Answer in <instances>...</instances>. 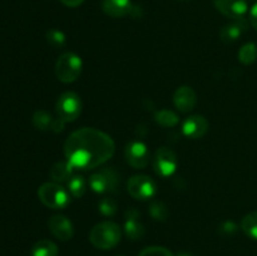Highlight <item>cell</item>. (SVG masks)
Segmentation results:
<instances>
[{"mask_svg": "<svg viewBox=\"0 0 257 256\" xmlns=\"http://www.w3.org/2000/svg\"><path fill=\"white\" fill-rule=\"evenodd\" d=\"M257 59V45L255 43H247L242 45L238 52V60L242 64L250 65Z\"/></svg>", "mask_w": 257, "mask_h": 256, "instance_id": "cell-22", "label": "cell"}, {"mask_svg": "<svg viewBox=\"0 0 257 256\" xmlns=\"http://www.w3.org/2000/svg\"><path fill=\"white\" fill-rule=\"evenodd\" d=\"M250 24L257 30V3L250 10Z\"/></svg>", "mask_w": 257, "mask_h": 256, "instance_id": "cell-29", "label": "cell"}, {"mask_svg": "<svg viewBox=\"0 0 257 256\" xmlns=\"http://www.w3.org/2000/svg\"><path fill=\"white\" fill-rule=\"evenodd\" d=\"M32 256H58V246L50 240H39L33 246Z\"/></svg>", "mask_w": 257, "mask_h": 256, "instance_id": "cell-18", "label": "cell"}, {"mask_svg": "<svg viewBox=\"0 0 257 256\" xmlns=\"http://www.w3.org/2000/svg\"><path fill=\"white\" fill-rule=\"evenodd\" d=\"M140 212L135 208L125 211L124 232L131 240H141L145 236V227L140 221Z\"/></svg>", "mask_w": 257, "mask_h": 256, "instance_id": "cell-14", "label": "cell"}, {"mask_svg": "<svg viewBox=\"0 0 257 256\" xmlns=\"http://www.w3.org/2000/svg\"><path fill=\"white\" fill-rule=\"evenodd\" d=\"M83 62L75 53L67 52L58 58L55 63V75L63 83H73L82 73Z\"/></svg>", "mask_w": 257, "mask_h": 256, "instance_id": "cell-4", "label": "cell"}, {"mask_svg": "<svg viewBox=\"0 0 257 256\" xmlns=\"http://www.w3.org/2000/svg\"><path fill=\"white\" fill-rule=\"evenodd\" d=\"M138 256H173V253L166 247L161 246H150V247L143 248Z\"/></svg>", "mask_w": 257, "mask_h": 256, "instance_id": "cell-27", "label": "cell"}, {"mask_svg": "<svg viewBox=\"0 0 257 256\" xmlns=\"http://www.w3.org/2000/svg\"><path fill=\"white\" fill-rule=\"evenodd\" d=\"M177 256H192V255H191V253H188V252H183V251H182V252H178Z\"/></svg>", "mask_w": 257, "mask_h": 256, "instance_id": "cell-31", "label": "cell"}, {"mask_svg": "<svg viewBox=\"0 0 257 256\" xmlns=\"http://www.w3.org/2000/svg\"><path fill=\"white\" fill-rule=\"evenodd\" d=\"M127 190L136 200L147 201L155 197L157 193V185L150 176L136 175L128 180Z\"/></svg>", "mask_w": 257, "mask_h": 256, "instance_id": "cell-6", "label": "cell"}, {"mask_svg": "<svg viewBox=\"0 0 257 256\" xmlns=\"http://www.w3.org/2000/svg\"><path fill=\"white\" fill-rule=\"evenodd\" d=\"M53 123H54V119H53L52 114H50L48 110L39 109L33 114V124L37 130L39 131H52Z\"/></svg>", "mask_w": 257, "mask_h": 256, "instance_id": "cell-19", "label": "cell"}, {"mask_svg": "<svg viewBox=\"0 0 257 256\" xmlns=\"http://www.w3.org/2000/svg\"><path fill=\"white\" fill-rule=\"evenodd\" d=\"M155 119L162 127H175L178 123V115L170 109H161L155 114Z\"/></svg>", "mask_w": 257, "mask_h": 256, "instance_id": "cell-23", "label": "cell"}, {"mask_svg": "<svg viewBox=\"0 0 257 256\" xmlns=\"http://www.w3.org/2000/svg\"><path fill=\"white\" fill-rule=\"evenodd\" d=\"M55 109L59 119L63 122H74L82 113V100L74 92H64L59 95Z\"/></svg>", "mask_w": 257, "mask_h": 256, "instance_id": "cell-5", "label": "cell"}, {"mask_svg": "<svg viewBox=\"0 0 257 256\" xmlns=\"http://www.w3.org/2000/svg\"><path fill=\"white\" fill-rule=\"evenodd\" d=\"M150 151L141 141H132L125 146L124 157L130 166L136 170H142L150 163Z\"/></svg>", "mask_w": 257, "mask_h": 256, "instance_id": "cell-9", "label": "cell"}, {"mask_svg": "<svg viewBox=\"0 0 257 256\" xmlns=\"http://www.w3.org/2000/svg\"><path fill=\"white\" fill-rule=\"evenodd\" d=\"M150 215L157 221H165L168 217V208L161 201H155L151 203Z\"/></svg>", "mask_w": 257, "mask_h": 256, "instance_id": "cell-24", "label": "cell"}, {"mask_svg": "<svg viewBox=\"0 0 257 256\" xmlns=\"http://www.w3.org/2000/svg\"><path fill=\"white\" fill-rule=\"evenodd\" d=\"M213 5L221 14L232 20L245 18L248 10L247 0H213Z\"/></svg>", "mask_w": 257, "mask_h": 256, "instance_id": "cell-10", "label": "cell"}, {"mask_svg": "<svg viewBox=\"0 0 257 256\" xmlns=\"http://www.w3.org/2000/svg\"><path fill=\"white\" fill-rule=\"evenodd\" d=\"M181 2H186V0H181Z\"/></svg>", "mask_w": 257, "mask_h": 256, "instance_id": "cell-32", "label": "cell"}, {"mask_svg": "<svg viewBox=\"0 0 257 256\" xmlns=\"http://www.w3.org/2000/svg\"><path fill=\"white\" fill-rule=\"evenodd\" d=\"M40 202L53 210H62L70 203L69 192L57 182L43 183L38 190Z\"/></svg>", "mask_w": 257, "mask_h": 256, "instance_id": "cell-3", "label": "cell"}, {"mask_svg": "<svg viewBox=\"0 0 257 256\" xmlns=\"http://www.w3.org/2000/svg\"><path fill=\"white\" fill-rule=\"evenodd\" d=\"M73 170L74 168L72 167V165L67 160L59 161V162H55L52 166V168L49 171V176L54 182L68 183V181L73 177Z\"/></svg>", "mask_w": 257, "mask_h": 256, "instance_id": "cell-17", "label": "cell"}, {"mask_svg": "<svg viewBox=\"0 0 257 256\" xmlns=\"http://www.w3.org/2000/svg\"><path fill=\"white\" fill-rule=\"evenodd\" d=\"M248 28V22L245 18H241V19L233 20L230 24L225 25L222 29L220 30V38L222 42L225 43H232L236 42L243 33L247 30Z\"/></svg>", "mask_w": 257, "mask_h": 256, "instance_id": "cell-16", "label": "cell"}, {"mask_svg": "<svg viewBox=\"0 0 257 256\" xmlns=\"http://www.w3.org/2000/svg\"><path fill=\"white\" fill-rule=\"evenodd\" d=\"M47 40L53 48H55V49H58V48H63L65 45V42H67L64 33L60 32V30L58 29L48 30Z\"/></svg>", "mask_w": 257, "mask_h": 256, "instance_id": "cell-25", "label": "cell"}, {"mask_svg": "<svg viewBox=\"0 0 257 256\" xmlns=\"http://www.w3.org/2000/svg\"><path fill=\"white\" fill-rule=\"evenodd\" d=\"M114 152L112 137L95 128L74 131L64 143V156L74 170H93L109 161Z\"/></svg>", "mask_w": 257, "mask_h": 256, "instance_id": "cell-1", "label": "cell"}, {"mask_svg": "<svg viewBox=\"0 0 257 256\" xmlns=\"http://www.w3.org/2000/svg\"><path fill=\"white\" fill-rule=\"evenodd\" d=\"M173 104L180 112L188 113L197 104V95L196 92L188 85H182L176 89L173 94Z\"/></svg>", "mask_w": 257, "mask_h": 256, "instance_id": "cell-12", "label": "cell"}, {"mask_svg": "<svg viewBox=\"0 0 257 256\" xmlns=\"http://www.w3.org/2000/svg\"><path fill=\"white\" fill-rule=\"evenodd\" d=\"M178 166L177 155L168 147H160L156 151L153 158V168L160 177H171L176 172Z\"/></svg>", "mask_w": 257, "mask_h": 256, "instance_id": "cell-7", "label": "cell"}, {"mask_svg": "<svg viewBox=\"0 0 257 256\" xmlns=\"http://www.w3.org/2000/svg\"><path fill=\"white\" fill-rule=\"evenodd\" d=\"M68 190H69V193L73 197H83L85 191H87V182H85L84 177H83V176H73V177L68 181Z\"/></svg>", "mask_w": 257, "mask_h": 256, "instance_id": "cell-21", "label": "cell"}, {"mask_svg": "<svg viewBox=\"0 0 257 256\" xmlns=\"http://www.w3.org/2000/svg\"><path fill=\"white\" fill-rule=\"evenodd\" d=\"M102 10L112 18H123L131 14L133 5L131 0H102Z\"/></svg>", "mask_w": 257, "mask_h": 256, "instance_id": "cell-15", "label": "cell"}, {"mask_svg": "<svg viewBox=\"0 0 257 256\" xmlns=\"http://www.w3.org/2000/svg\"><path fill=\"white\" fill-rule=\"evenodd\" d=\"M119 183L117 172L112 168H103L89 177V187L97 193L113 192Z\"/></svg>", "mask_w": 257, "mask_h": 256, "instance_id": "cell-8", "label": "cell"}, {"mask_svg": "<svg viewBox=\"0 0 257 256\" xmlns=\"http://www.w3.org/2000/svg\"><path fill=\"white\" fill-rule=\"evenodd\" d=\"M122 237L120 227L112 221H103L97 223L90 230L89 241L94 247L100 250H110L119 243Z\"/></svg>", "mask_w": 257, "mask_h": 256, "instance_id": "cell-2", "label": "cell"}, {"mask_svg": "<svg viewBox=\"0 0 257 256\" xmlns=\"http://www.w3.org/2000/svg\"><path fill=\"white\" fill-rule=\"evenodd\" d=\"M48 227L54 237L60 241H68L74 235L72 221L63 215H54L48 221Z\"/></svg>", "mask_w": 257, "mask_h": 256, "instance_id": "cell-11", "label": "cell"}, {"mask_svg": "<svg viewBox=\"0 0 257 256\" xmlns=\"http://www.w3.org/2000/svg\"><path fill=\"white\" fill-rule=\"evenodd\" d=\"M208 131V122L203 115L196 114L186 118L182 124V132L186 137L198 140L202 138Z\"/></svg>", "mask_w": 257, "mask_h": 256, "instance_id": "cell-13", "label": "cell"}, {"mask_svg": "<svg viewBox=\"0 0 257 256\" xmlns=\"http://www.w3.org/2000/svg\"><path fill=\"white\" fill-rule=\"evenodd\" d=\"M241 228H242L246 236L257 241V211L247 213L242 218V221H241Z\"/></svg>", "mask_w": 257, "mask_h": 256, "instance_id": "cell-20", "label": "cell"}, {"mask_svg": "<svg viewBox=\"0 0 257 256\" xmlns=\"http://www.w3.org/2000/svg\"><path fill=\"white\" fill-rule=\"evenodd\" d=\"M237 231V226H236L235 222L232 221H226L221 225V232L223 233H227V235H232Z\"/></svg>", "mask_w": 257, "mask_h": 256, "instance_id": "cell-28", "label": "cell"}, {"mask_svg": "<svg viewBox=\"0 0 257 256\" xmlns=\"http://www.w3.org/2000/svg\"><path fill=\"white\" fill-rule=\"evenodd\" d=\"M98 207H99V211L102 212V215L104 216H113L117 212V203L110 197L102 198Z\"/></svg>", "mask_w": 257, "mask_h": 256, "instance_id": "cell-26", "label": "cell"}, {"mask_svg": "<svg viewBox=\"0 0 257 256\" xmlns=\"http://www.w3.org/2000/svg\"><path fill=\"white\" fill-rule=\"evenodd\" d=\"M84 2L85 0H60V3L68 8H77L82 5Z\"/></svg>", "mask_w": 257, "mask_h": 256, "instance_id": "cell-30", "label": "cell"}]
</instances>
